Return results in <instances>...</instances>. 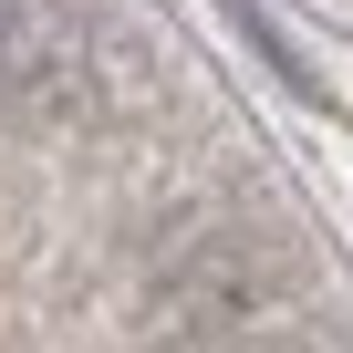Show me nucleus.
I'll use <instances>...</instances> for the list:
<instances>
[{
    "label": "nucleus",
    "instance_id": "f257e3e1",
    "mask_svg": "<svg viewBox=\"0 0 353 353\" xmlns=\"http://www.w3.org/2000/svg\"><path fill=\"white\" fill-rule=\"evenodd\" d=\"M63 83H83V42L52 0H0V94L11 104H52Z\"/></svg>",
    "mask_w": 353,
    "mask_h": 353
}]
</instances>
